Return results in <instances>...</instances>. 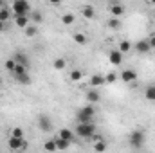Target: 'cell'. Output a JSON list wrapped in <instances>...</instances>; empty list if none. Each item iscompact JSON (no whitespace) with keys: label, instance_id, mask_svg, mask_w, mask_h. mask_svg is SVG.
Returning <instances> with one entry per match:
<instances>
[{"label":"cell","instance_id":"1","mask_svg":"<svg viewBox=\"0 0 155 153\" xmlns=\"http://www.w3.org/2000/svg\"><path fill=\"white\" fill-rule=\"evenodd\" d=\"M94 115H96V110H94V106H92V105H87V106L79 108V110H78V114H76L78 124H83V122H92Z\"/></svg>","mask_w":155,"mask_h":153},{"label":"cell","instance_id":"2","mask_svg":"<svg viewBox=\"0 0 155 153\" xmlns=\"http://www.w3.org/2000/svg\"><path fill=\"white\" fill-rule=\"evenodd\" d=\"M76 133L83 139H90L94 137L96 133V124L94 122H83V124H78L76 126Z\"/></svg>","mask_w":155,"mask_h":153},{"label":"cell","instance_id":"3","mask_svg":"<svg viewBox=\"0 0 155 153\" xmlns=\"http://www.w3.org/2000/svg\"><path fill=\"white\" fill-rule=\"evenodd\" d=\"M13 13H15V16H29V13H31L29 2H25V0H15L13 2Z\"/></svg>","mask_w":155,"mask_h":153},{"label":"cell","instance_id":"4","mask_svg":"<svg viewBox=\"0 0 155 153\" xmlns=\"http://www.w3.org/2000/svg\"><path fill=\"white\" fill-rule=\"evenodd\" d=\"M144 132L143 130H134L132 133H130V139H128V142H130V146L132 148H135V150H139V148H143L144 146Z\"/></svg>","mask_w":155,"mask_h":153},{"label":"cell","instance_id":"5","mask_svg":"<svg viewBox=\"0 0 155 153\" xmlns=\"http://www.w3.org/2000/svg\"><path fill=\"white\" fill-rule=\"evenodd\" d=\"M38 126H40V130L45 132V133L51 132V130H52V121H51V117L45 115V114L38 115Z\"/></svg>","mask_w":155,"mask_h":153},{"label":"cell","instance_id":"6","mask_svg":"<svg viewBox=\"0 0 155 153\" xmlns=\"http://www.w3.org/2000/svg\"><path fill=\"white\" fill-rule=\"evenodd\" d=\"M25 139H15V137H9L7 139V146L13 150V151H18V150H22V148H25Z\"/></svg>","mask_w":155,"mask_h":153},{"label":"cell","instance_id":"7","mask_svg":"<svg viewBox=\"0 0 155 153\" xmlns=\"http://www.w3.org/2000/svg\"><path fill=\"white\" fill-rule=\"evenodd\" d=\"M121 81L123 83H134V81H137V72L134 69H124L121 72Z\"/></svg>","mask_w":155,"mask_h":153},{"label":"cell","instance_id":"8","mask_svg":"<svg viewBox=\"0 0 155 153\" xmlns=\"http://www.w3.org/2000/svg\"><path fill=\"white\" fill-rule=\"evenodd\" d=\"M135 50L139 52V54H146V52H150L152 49H150V43H148V40H139V41H135Z\"/></svg>","mask_w":155,"mask_h":153},{"label":"cell","instance_id":"9","mask_svg":"<svg viewBox=\"0 0 155 153\" xmlns=\"http://www.w3.org/2000/svg\"><path fill=\"white\" fill-rule=\"evenodd\" d=\"M110 13H112L114 18H121V15H124V5L119 4V2H114L110 5Z\"/></svg>","mask_w":155,"mask_h":153},{"label":"cell","instance_id":"10","mask_svg":"<svg viewBox=\"0 0 155 153\" xmlns=\"http://www.w3.org/2000/svg\"><path fill=\"white\" fill-rule=\"evenodd\" d=\"M108 60H110V63H112V65H121V61H123V54H121L117 49H116V50H110Z\"/></svg>","mask_w":155,"mask_h":153},{"label":"cell","instance_id":"11","mask_svg":"<svg viewBox=\"0 0 155 153\" xmlns=\"http://www.w3.org/2000/svg\"><path fill=\"white\" fill-rule=\"evenodd\" d=\"M87 101H90L92 105H94V103H99V101H101V96H99V92H97L96 88H90V90L87 92Z\"/></svg>","mask_w":155,"mask_h":153},{"label":"cell","instance_id":"12","mask_svg":"<svg viewBox=\"0 0 155 153\" xmlns=\"http://www.w3.org/2000/svg\"><path fill=\"white\" fill-rule=\"evenodd\" d=\"M108 150V144H107V141H103V139H97L96 142H94V151L96 153H105Z\"/></svg>","mask_w":155,"mask_h":153},{"label":"cell","instance_id":"13","mask_svg":"<svg viewBox=\"0 0 155 153\" xmlns=\"http://www.w3.org/2000/svg\"><path fill=\"white\" fill-rule=\"evenodd\" d=\"M13 60L16 61V65H24V67H29V60H27V56H25L24 52H16V54L13 56Z\"/></svg>","mask_w":155,"mask_h":153},{"label":"cell","instance_id":"14","mask_svg":"<svg viewBox=\"0 0 155 153\" xmlns=\"http://www.w3.org/2000/svg\"><path fill=\"white\" fill-rule=\"evenodd\" d=\"M101 85H105V76L94 74V76L90 77V86H92V88H97V86H101Z\"/></svg>","mask_w":155,"mask_h":153},{"label":"cell","instance_id":"15","mask_svg":"<svg viewBox=\"0 0 155 153\" xmlns=\"http://www.w3.org/2000/svg\"><path fill=\"white\" fill-rule=\"evenodd\" d=\"M121 25H123L121 18H114V16L107 22V27H108V29H112V31H119V29H121Z\"/></svg>","mask_w":155,"mask_h":153},{"label":"cell","instance_id":"16","mask_svg":"<svg viewBox=\"0 0 155 153\" xmlns=\"http://www.w3.org/2000/svg\"><path fill=\"white\" fill-rule=\"evenodd\" d=\"M60 139L72 142V141H74V133H72V130H69V128H63V130H60Z\"/></svg>","mask_w":155,"mask_h":153},{"label":"cell","instance_id":"17","mask_svg":"<svg viewBox=\"0 0 155 153\" xmlns=\"http://www.w3.org/2000/svg\"><path fill=\"white\" fill-rule=\"evenodd\" d=\"M81 15H83L85 18H88V20H90V18H94V16H96V9H94L92 5H85V7L81 9Z\"/></svg>","mask_w":155,"mask_h":153},{"label":"cell","instance_id":"18","mask_svg":"<svg viewBox=\"0 0 155 153\" xmlns=\"http://www.w3.org/2000/svg\"><path fill=\"white\" fill-rule=\"evenodd\" d=\"M15 24L20 27V29H25L29 25V16H15Z\"/></svg>","mask_w":155,"mask_h":153},{"label":"cell","instance_id":"19","mask_svg":"<svg viewBox=\"0 0 155 153\" xmlns=\"http://www.w3.org/2000/svg\"><path fill=\"white\" fill-rule=\"evenodd\" d=\"M121 54H126V52H130L132 50V41H128V40H123L121 43H119V49H117Z\"/></svg>","mask_w":155,"mask_h":153},{"label":"cell","instance_id":"20","mask_svg":"<svg viewBox=\"0 0 155 153\" xmlns=\"http://www.w3.org/2000/svg\"><path fill=\"white\" fill-rule=\"evenodd\" d=\"M52 67H54V70H65V67H67V60H65V58H56L54 63H52Z\"/></svg>","mask_w":155,"mask_h":153},{"label":"cell","instance_id":"21","mask_svg":"<svg viewBox=\"0 0 155 153\" xmlns=\"http://www.w3.org/2000/svg\"><path fill=\"white\" fill-rule=\"evenodd\" d=\"M74 20H76V16H74L72 13H65V15H61V24H63V25H72Z\"/></svg>","mask_w":155,"mask_h":153},{"label":"cell","instance_id":"22","mask_svg":"<svg viewBox=\"0 0 155 153\" xmlns=\"http://www.w3.org/2000/svg\"><path fill=\"white\" fill-rule=\"evenodd\" d=\"M144 96H146V99H148V101L155 103V85L146 86V92H144Z\"/></svg>","mask_w":155,"mask_h":153},{"label":"cell","instance_id":"23","mask_svg":"<svg viewBox=\"0 0 155 153\" xmlns=\"http://www.w3.org/2000/svg\"><path fill=\"white\" fill-rule=\"evenodd\" d=\"M54 141H56V150L65 151V150L71 146V142H69V141H63V139H60V137H58V139H54Z\"/></svg>","mask_w":155,"mask_h":153},{"label":"cell","instance_id":"24","mask_svg":"<svg viewBox=\"0 0 155 153\" xmlns=\"http://www.w3.org/2000/svg\"><path fill=\"white\" fill-rule=\"evenodd\" d=\"M11 18V13H9V9H7V5L4 7V9H0V22H4V24H7V20Z\"/></svg>","mask_w":155,"mask_h":153},{"label":"cell","instance_id":"25","mask_svg":"<svg viewBox=\"0 0 155 153\" xmlns=\"http://www.w3.org/2000/svg\"><path fill=\"white\" fill-rule=\"evenodd\" d=\"M15 79H16L20 85H29V83H31V76H29V74H20V76H15Z\"/></svg>","mask_w":155,"mask_h":153},{"label":"cell","instance_id":"26","mask_svg":"<svg viewBox=\"0 0 155 153\" xmlns=\"http://www.w3.org/2000/svg\"><path fill=\"white\" fill-rule=\"evenodd\" d=\"M43 150L49 153L56 151V141H45V144H43Z\"/></svg>","mask_w":155,"mask_h":153},{"label":"cell","instance_id":"27","mask_svg":"<svg viewBox=\"0 0 155 153\" xmlns=\"http://www.w3.org/2000/svg\"><path fill=\"white\" fill-rule=\"evenodd\" d=\"M24 135H25V133H24V130H22V128H18V126L11 130V137H15V139H24Z\"/></svg>","mask_w":155,"mask_h":153},{"label":"cell","instance_id":"28","mask_svg":"<svg viewBox=\"0 0 155 153\" xmlns=\"http://www.w3.org/2000/svg\"><path fill=\"white\" fill-rule=\"evenodd\" d=\"M25 34H27L29 38L36 36V34H38V29H36V25H27V27H25Z\"/></svg>","mask_w":155,"mask_h":153},{"label":"cell","instance_id":"29","mask_svg":"<svg viewBox=\"0 0 155 153\" xmlns=\"http://www.w3.org/2000/svg\"><path fill=\"white\" fill-rule=\"evenodd\" d=\"M15 67H16V61H15L13 58H9V60H5V69H7V70H9L11 74L15 72Z\"/></svg>","mask_w":155,"mask_h":153},{"label":"cell","instance_id":"30","mask_svg":"<svg viewBox=\"0 0 155 153\" xmlns=\"http://www.w3.org/2000/svg\"><path fill=\"white\" fill-rule=\"evenodd\" d=\"M74 41L79 43V45H85V43H87V36H85L83 33H76V34H74Z\"/></svg>","mask_w":155,"mask_h":153},{"label":"cell","instance_id":"31","mask_svg":"<svg viewBox=\"0 0 155 153\" xmlns=\"http://www.w3.org/2000/svg\"><path fill=\"white\" fill-rule=\"evenodd\" d=\"M20 74H27V67H24V65H16L13 76H20Z\"/></svg>","mask_w":155,"mask_h":153},{"label":"cell","instance_id":"32","mask_svg":"<svg viewBox=\"0 0 155 153\" xmlns=\"http://www.w3.org/2000/svg\"><path fill=\"white\" fill-rule=\"evenodd\" d=\"M31 18H33V22H35V25L40 24V22L43 20V16H41V13H40V11H33V13H31Z\"/></svg>","mask_w":155,"mask_h":153},{"label":"cell","instance_id":"33","mask_svg":"<svg viewBox=\"0 0 155 153\" xmlns=\"http://www.w3.org/2000/svg\"><path fill=\"white\" fill-rule=\"evenodd\" d=\"M81 77H83V72H81V70H78V69L71 72V79H72V81H79Z\"/></svg>","mask_w":155,"mask_h":153},{"label":"cell","instance_id":"34","mask_svg":"<svg viewBox=\"0 0 155 153\" xmlns=\"http://www.w3.org/2000/svg\"><path fill=\"white\" fill-rule=\"evenodd\" d=\"M116 79H117L116 72H108V74L105 76V83H116Z\"/></svg>","mask_w":155,"mask_h":153},{"label":"cell","instance_id":"35","mask_svg":"<svg viewBox=\"0 0 155 153\" xmlns=\"http://www.w3.org/2000/svg\"><path fill=\"white\" fill-rule=\"evenodd\" d=\"M148 43H150V49H155V34H152L148 38Z\"/></svg>","mask_w":155,"mask_h":153},{"label":"cell","instance_id":"36","mask_svg":"<svg viewBox=\"0 0 155 153\" xmlns=\"http://www.w3.org/2000/svg\"><path fill=\"white\" fill-rule=\"evenodd\" d=\"M7 29V24H4V22H0V33H4Z\"/></svg>","mask_w":155,"mask_h":153},{"label":"cell","instance_id":"37","mask_svg":"<svg viewBox=\"0 0 155 153\" xmlns=\"http://www.w3.org/2000/svg\"><path fill=\"white\" fill-rule=\"evenodd\" d=\"M4 7H5V4H4V2L0 0V9H4Z\"/></svg>","mask_w":155,"mask_h":153}]
</instances>
